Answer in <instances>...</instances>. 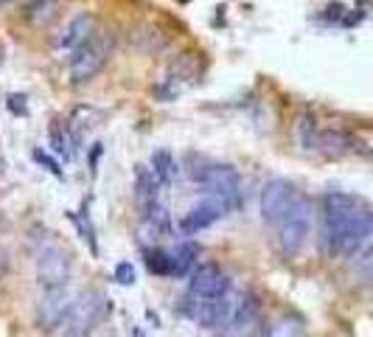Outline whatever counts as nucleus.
Here are the masks:
<instances>
[{
    "instance_id": "f257e3e1",
    "label": "nucleus",
    "mask_w": 373,
    "mask_h": 337,
    "mask_svg": "<svg viewBox=\"0 0 373 337\" xmlns=\"http://www.w3.org/2000/svg\"><path fill=\"white\" fill-rule=\"evenodd\" d=\"M323 242L337 256H354L373 233V214L367 202L354 194H326L323 199Z\"/></svg>"
},
{
    "instance_id": "f03ea898",
    "label": "nucleus",
    "mask_w": 373,
    "mask_h": 337,
    "mask_svg": "<svg viewBox=\"0 0 373 337\" xmlns=\"http://www.w3.org/2000/svg\"><path fill=\"white\" fill-rule=\"evenodd\" d=\"M113 54V37H99V34H90L82 45L73 48V56H70V79L73 82H90L101 67L107 65Z\"/></svg>"
},
{
    "instance_id": "7ed1b4c3",
    "label": "nucleus",
    "mask_w": 373,
    "mask_h": 337,
    "mask_svg": "<svg viewBox=\"0 0 373 337\" xmlns=\"http://www.w3.org/2000/svg\"><path fill=\"white\" fill-rule=\"evenodd\" d=\"M312 233V206L295 199L292 208L278 220V245L286 256H297Z\"/></svg>"
},
{
    "instance_id": "20e7f679",
    "label": "nucleus",
    "mask_w": 373,
    "mask_h": 337,
    "mask_svg": "<svg viewBox=\"0 0 373 337\" xmlns=\"http://www.w3.org/2000/svg\"><path fill=\"white\" fill-rule=\"evenodd\" d=\"M197 183L202 188H208L213 197L225 199L228 206L233 208L239 202V194H242V177L233 166L228 163H205L199 172H197Z\"/></svg>"
},
{
    "instance_id": "39448f33",
    "label": "nucleus",
    "mask_w": 373,
    "mask_h": 337,
    "mask_svg": "<svg viewBox=\"0 0 373 337\" xmlns=\"http://www.w3.org/2000/svg\"><path fill=\"white\" fill-rule=\"evenodd\" d=\"M34 267L42 287H62L70 279V253L56 242H45L37 247Z\"/></svg>"
},
{
    "instance_id": "423d86ee",
    "label": "nucleus",
    "mask_w": 373,
    "mask_h": 337,
    "mask_svg": "<svg viewBox=\"0 0 373 337\" xmlns=\"http://www.w3.org/2000/svg\"><path fill=\"white\" fill-rule=\"evenodd\" d=\"M104 315H107V298H104L99 290H85L82 295L73 298L65 323H70V331L85 334V331H90L93 326H99Z\"/></svg>"
},
{
    "instance_id": "0eeeda50",
    "label": "nucleus",
    "mask_w": 373,
    "mask_h": 337,
    "mask_svg": "<svg viewBox=\"0 0 373 337\" xmlns=\"http://www.w3.org/2000/svg\"><path fill=\"white\" fill-rule=\"evenodd\" d=\"M295 199H297L295 183H289V180H283V177L270 180V183L261 188V199H258L261 220H264V222H278V220L292 208Z\"/></svg>"
},
{
    "instance_id": "6e6552de",
    "label": "nucleus",
    "mask_w": 373,
    "mask_h": 337,
    "mask_svg": "<svg viewBox=\"0 0 373 337\" xmlns=\"http://www.w3.org/2000/svg\"><path fill=\"white\" fill-rule=\"evenodd\" d=\"M188 293L197 298H219L231 293V279L225 276V270L213 261H202L191 270V279H188Z\"/></svg>"
},
{
    "instance_id": "1a4fd4ad",
    "label": "nucleus",
    "mask_w": 373,
    "mask_h": 337,
    "mask_svg": "<svg viewBox=\"0 0 373 337\" xmlns=\"http://www.w3.org/2000/svg\"><path fill=\"white\" fill-rule=\"evenodd\" d=\"M70 304H73V295L65 290V284L62 287H45V295L37 304V323H40V329L51 331V329L62 326L67 320Z\"/></svg>"
},
{
    "instance_id": "9d476101",
    "label": "nucleus",
    "mask_w": 373,
    "mask_h": 337,
    "mask_svg": "<svg viewBox=\"0 0 373 337\" xmlns=\"http://www.w3.org/2000/svg\"><path fill=\"white\" fill-rule=\"evenodd\" d=\"M258 323V301L253 295H239L231 306L228 320L222 323V334L225 337H250Z\"/></svg>"
},
{
    "instance_id": "9b49d317",
    "label": "nucleus",
    "mask_w": 373,
    "mask_h": 337,
    "mask_svg": "<svg viewBox=\"0 0 373 337\" xmlns=\"http://www.w3.org/2000/svg\"><path fill=\"white\" fill-rule=\"evenodd\" d=\"M231 206L225 199H219V197H210V199H202L199 206H194L185 217H183V222H180V231L185 233V236H194V233H199V231H205V228H210L213 222H219L222 217H225V211H228Z\"/></svg>"
},
{
    "instance_id": "f8f14e48",
    "label": "nucleus",
    "mask_w": 373,
    "mask_h": 337,
    "mask_svg": "<svg viewBox=\"0 0 373 337\" xmlns=\"http://www.w3.org/2000/svg\"><path fill=\"white\" fill-rule=\"evenodd\" d=\"M90 34H96V17H93L90 12H82V15H76L73 20H67V26L59 31V37H56V48H62V51H73L76 45H82Z\"/></svg>"
},
{
    "instance_id": "ddd939ff",
    "label": "nucleus",
    "mask_w": 373,
    "mask_h": 337,
    "mask_svg": "<svg viewBox=\"0 0 373 337\" xmlns=\"http://www.w3.org/2000/svg\"><path fill=\"white\" fill-rule=\"evenodd\" d=\"M158 188H160L158 174H155L152 169H146L143 163H138V166H135V191H138V197L152 206V202L158 199Z\"/></svg>"
},
{
    "instance_id": "4468645a",
    "label": "nucleus",
    "mask_w": 373,
    "mask_h": 337,
    "mask_svg": "<svg viewBox=\"0 0 373 337\" xmlns=\"http://www.w3.org/2000/svg\"><path fill=\"white\" fill-rule=\"evenodd\" d=\"M351 149H354V141L348 138L345 132H337V129H320L317 152H326V155H348Z\"/></svg>"
},
{
    "instance_id": "2eb2a0df",
    "label": "nucleus",
    "mask_w": 373,
    "mask_h": 337,
    "mask_svg": "<svg viewBox=\"0 0 373 337\" xmlns=\"http://www.w3.org/2000/svg\"><path fill=\"white\" fill-rule=\"evenodd\" d=\"M143 261L146 270L155 276H174V256L163 247H146L143 250Z\"/></svg>"
},
{
    "instance_id": "dca6fc26",
    "label": "nucleus",
    "mask_w": 373,
    "mask_h": 337,
    "mask_svg": "<svg viewBox=\"0 0 373 337\" xmlns=\"http://www.w3.org/2000/svg\"><path fill=\"white\" fill-rule=\"evenodd\" d=\"M59 15V0H31V3L26 6V20L31 26H48L53 23Z\"/></svg>"
},
{
    "instance_id": "f3484780",
    "label": "nucleus",
    "mask_w": 373,
    "mask_h": 337,
    "mask_svg": "<svg viewBox=\"0 0 373 337\" xmlns=\"http://www.w3.org/2000/svg\"><path fill=\"white\" fill-rule=\"evenodd\" d=\"M295 138L301 144V149H309V152H317V138H320V126L312 115H301L295 124Z\"/></svg>"
},
{
    "instance_id": "a211bd4d",
    "label": "nucleus",
    "mask_w": 373,
    "mask_h": 337,
    "mask_svg": "<svg viewBox=\"0 0 373 337\" xmlns=\"http://www.w3.org/2000/svg\"><path fill=\"white\" fill-rule=\"evenodd\" d=\"M152 172L158 174L160 183H174L177 174H180L177 161H174V155H172L169 149H158V152L152 155Z\"/></svg>"
},
{
    "instance_id": "6ab92c4d",
    "label": "nucleus",
    "mask_w": 373,
    "mask_h": 337,
    "mask_svg": "<svg viewBox=\"0 0 373 337\" xmlns=\"http://www.w3.org/2000/svg\"><path fill=\"white\" fill-rule=\"evenodd\" d=\"M135 42H138V48H140V51H146V54H158V51H163V48H166L169 37H166V34H160L158 28L143 26V28L135 34Z\"/></svg>"
},
{
    "instance_id": "aec40b11",
    "label": "nucleus",
    "mask_w": 373,
    "mask_h": 337,
    "mask_svg": "<svg viewBox=\"0 0 373 337\" xmlns=\"http://www.w3.org/2000/svg\"><path fill=\"white\" fill-rule=\"evenodd\" d=\"M197 253H199L197 245H180V247L172 253V256H174V276L188 273V270L194 267V261H197Z\"/></svg>"
},
{
    "instance_id": "412c9836",
    "label": "nucleus",
    "mask_w": 373,
    "mask_h": 337,
    "mask_svg": "<svg viewBox=\"0 0 373 337\" xmlns=\"http://www.w3.org/2000/svg\"><path fill=\"white\" fill-rule=\"evenodd\" d=\"M73 220H76V228H79V233L88 239V245H90V250L96 253L99 250V245H96V228H93V222H90V217H88V211H79V214H70Z\"/></svg>"
},
{
    "instance_id": "4be33fe9",
    "label": "nucleus",
    "mask_w": 373,
    "mask_h": 337,
    "mask_svg": "<svg viewBox=\"0 0 373 337\" xmlns=\"http://www.w3.org/2000/svg\"><path fill=\"white\" fill-rule=\"evenodd\" d=\"M31 158H34V161H37V163H40V166L48 172V174H53V177H59V180L65 177V172H62V163H59L53 155H48L45 149H34V152H31Z\"/></svg>"
},
{
    "instance_id": "5701e85b",
    "label": "nucleus",
    "mask_w": 373,
    "mask_h": 337,
    "mask_svg": "<svg viewBox=\"0 0 373 337\" xmlns=\"http://www.w3.org/2000/svg\"><path fill=\"white\" fill-rule=\"evenodd\" d=\"M115 281L124 284V287H132V284H135V267H132L129 261L115 264Z\"/></svg>"
},
{
    "instance_id": "b1692460",
    "label": "nucleus",
    "mask_w": 373,
    "mask_h": 337,
    "mask_svg": "<svg viewBox=\"0 0 373 337\" xmlns=\"http://www.w3.org/2000/svg\"><path fill=\"white\" fill-rule=\"evenodd\" d=\"M51 144H53V149H56L62 158H70V149H67V138H65V135H62L56 126L51 129Z\"/></svg>"
},
{
    "instance_id": "393cba45",
    "label": "nucleus",
    "mask_w": 373,
    "mask_h": 337,
    "mask_svg": "<svg viewBox=\"0 0 373 337\" xmlns=\"http://www.w3.org/2000/svg\"><path fill=\"white\" fill-rule=\"evenodd\" d=\"M6 107H9V113H15V115H26L28 113V107H26V96L23 93H12L9 99H6Z\"/></svg>"
},
{
    "instance_id": "a878e982",
    "label": "nucleus",
    "mask_w": 373,
    "mask_h": 337,
    "mask_svg": "<svg viewBox=\"0 0 373 337\" xmlns=\"http://www.w3.org/2000/svg\"><path fill=\"white\" fill-rule=\"evenodd\" d=\"M272 337H297V326L278 323V326H272Z\"/></svg>"
},
{
    "instance_id": "bb28decb",
    "label": "nucleus",
    "mask_w": 373,
    "mask_h": 337,
    "mask_svg": "<svg viewBox=\"0 0 373 337\" xmlns=\"http://www.w3.org/2000/svg\"><path fill=\"white\" fill-rule=\"evenodd\" d=\"M101 149H104V144H96V149H93V155H90V169L96 172V166H99V155H101Z\"/></svg>"
},
{
    "instance_id": "cd10ccee",
    "label": "nucleus",
    "mask_w": 373,
    "mask_h": 337,
    "mask_svg": "<svg viewBox=\"0 0 373 337\" xmlns=\"http://www.w3.org/2000/svg\"><path fill=\"white\" fill-rule=\"evenodd\" d=\"M65 337H82V334H76V331H70V334H65Z\"/></svg>"
},
{
    "instance_id": "c85d7f7f",
    "label": "nucleus",
    "mask_w": 373,
    "mask_h": 337,
    "mask_svg": "<svg viewBox=\"0 0 373 337\" xmlns=\"http://www.w3.org/2000/svg\"><path fill=\"white\" fill-rule=\"evenodd\" d=\"M6 3H12V0H0V6H6Z\"/></svg>"
},
{
    "instance_id": "c756f323",
    "label": "nucleus",
    "mask_w": 373,
    "mask_h": 337,
    "mask_svg": "<svg viewBox=\"0 0 373 337\" xmlns=\"http://www.w3.org/2000/svg\"><path fill=\"white\" fill-rule=\"evenodd\" d=\"M135 337H143V334H140V331H138V329H135Z\"/></svg>"
},
{
    "instance_id": "7c9ffc66",
    "label": "nucleus",
    "mask_w": 373,
    "mask_h": 337,
    "mask_svg": "<svg viewBox=\"0 0 373 337\" xmlns=\"http://www.w3.org/2000/svg\"><path fill=\"white\" fill-rule=\"evenodd\" d=\"M0 54H3V51H0ZM0 62H3V56H0Z\"/></svg>"
}]
</instances>
